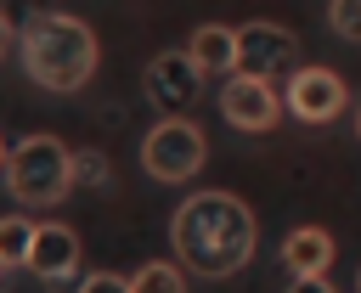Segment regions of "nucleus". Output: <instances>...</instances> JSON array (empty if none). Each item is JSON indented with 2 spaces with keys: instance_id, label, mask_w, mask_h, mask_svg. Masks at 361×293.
Listing matches in <instances>:
<instances>
[{
  "instance_id": "1",
  "label": "nucleus",
  "mask_w": 361,
  "mask_h": 293,
  "mask_svg": "<svg viewBox=\"0 0 361 293\" xmlns=\"http://www.w3.org/2000/svg\"><path fill=\"white\" fill-rule=\"evenodd\" d=\"M254 208L237 192H192L169 220L175 259L192 276H237L254 259Z\"/></svg>"
},
{
  "instance_id": "2",
  "label": "nucleus",
  "mask_w": 361,
  "mask_h": 293,
  "mask_svg": "<svg viewBox=\"0 0 361 293\" xmlns=\"http://www.w3.org/2000/svg\"><path fill=\"white\" fill-rule=\"evenodd\" d=\"M23 73L39 90H79L96 73V34L90 23L68 17V11H34L23 23Z\"/></svg>"
},
{
  "instance_id": "3",
  "label": "nucleus",
  "mask_w": 361,
  "mask_h": 293,
  "mask_svg": "<svg viewBox=\"0 0 361 293\" xmlns=\"http://www.w3.org/2000/svg\"><path fill=\"white\" fill-rule=\"evenodd\" d=\"M6 192L23 203V208H51L73 192V146L62 135H23L11 152H6Z\"/></svg>"
},
{
  "instance_id": "4",
  "label": "nucleus",
  "mask_w": 361,
  "mask_h": 293,
  "mask_svg": "<svg viewBox=\"0 0 361 293\" xmlns=\"http://www.w3.org/2000/svg\"><path fill=\"white\" fill-rule=\"evenodd\" d=\"M203 158H209V141H203V130H197L192 118H180V113L158 118V124L147 130V141H141V169H147L152 180H164V186L192 180V175L203 169Z\"/></svg>"
},
{
  "instance_id": "5",
  "label": "nucleus",
  "mask_w": 361,
  "mask_h": 293,
  "mask_svg": "<svg viewBox=\"0 0 361 293\" xmlns=\"http://www.w3.org/2000/svg\"><path fill=\"white\" fill-rule=\"evenodd\" d=\"M220 113H226V124L259 135V130H276L282 96H276V85L259 79V73H231V79H220Z\"/></svg>"
},
{
  "instance_id": "6",
  "label": "nucleus",
  "mask_w": 361,
  "mask_h": 293,
  "mask_svg": "<svg viewBox=\"0 0 361 293\" xmlns=\"http://www.w3.org/2000/svg\"><path fill=\"white\" fill-rule=\"evenodd\" d=\"M344 101H350V90L333 68H293V79L282 90V107L305 124H333L344 113Z\"/></svg>"
},
{
  "instance_id": "7",
  "label": "nucleus",
  "mask_w": 361,
  "mask_h": 293,
  "mask_svg": "<svg viewBox=\"0 0 361 293\" xmlns=\"http://www.w3.org/2000/svg\"><path fill=\"white\" fill-rule=\"evenodd\" d=\"M293 56H299L293 28H282V23H243L237 28V73L276 79L282 68H293Z\"/></svg>"
},
{
  "instance_id": "8",
  "label": "nucleus",
  "mask_w": 361,
  "mask_h": 293,
  "mask_svg": "<svg viewBox=\"0 0 361 293\" xmlns=\"http://www.w3.org/2000/svg\"><path fill=\"white\" fill-rule=\"evenodd\" d=\"M197 85H203V73H197V62L186 56V51H158L147 68H141V90H147V101L152 107H186L192 96H197Z\"/></svg>"
},
{
  "instance_id": "9",
  "label": "nucleus",
  "mask_w": 361,
  "mask_h": 293,
  "mask_svg": "<svg viewBox=\"0 0 361 293\" xmlns=\"http://www.w3.org/2000/svg\"><path fill=\"white\" fill-rule=\"evenodd\" d=\"M23 265H28L39 282H68V276L79 270V231L62 225V220H39Z\"/></svg>"
},
{
  "instance_id": "10",
  "label": "nucleus",
  "mask_w": 361,
  "mask_h": 293,
  "mask_svg": "<svg viewBox=\"0 0 361 293\" xmlns=\"http://www.w3.org/2000/svg\"><path fill=\"white\" fill-rule=\"evenodd\" d=\"M333 231H322V225H293L288 237H282V270L288 276H327V265H333Z\"/></svg>"
},
{
  "instance_id": "11",
  "label": "nucleus",
  "mask_w": 361,
  "mask_h": 293,
  "mask_svg": "<svg viewBox=\"0 0 361 293\" xmlns=\"http://www.w3.org/2000/svg\"><path fill=\"white\" fill-rule=\"evenodd\" d=\"M186 56L197 62L203 79H231V73H237V28H226V23H203V28L186 39Z\"/></svg>"
},
{
  "instance_id": "12",
  "label": "nucleus",
  "mask_w": 361,
  "mask_h": 293,
  "mask_svg": "<svg viewBox=\"0 0 361 293\" xmlns=\"http://www.w3.org/2000/svg\"><path fill=\"white\" fill-rule=\"evenodd\" d=\"M130 293H186V270L175 259H147L130 276Z\"/></svg>"
},
{
  "instance_id": "13",
  "label": "nucleus",
  "mask_w": 361,
  "mask_h": 293,
  "mask_svg": "<svg viewBox=\"0 0 361 293\" xmlns=\"http://www.w3.org/2000/svg\"><path fill=\"white\" fill-rule=\"evenodd\" d=\"M34 225L39 220H28V214H0V265H23L28 259Z\"/></svg>"
},
{
  "instance_id": "14",
  "label": "nucleus",
  "mask_w": 361,
  "mask_h": 293,
  "mask_svg": "<svg viewBox=\"0 0 361 293\" xmlns=\"http://www.w3.org/2000/svg\"><path fill=\"white\" fill-rule=\"evenodd\" d=\"M107 180H113V163L96 146H79L73 152V186H107Z\"/></svg>"
},
{
  "instance_id": "15",
  "label": "nucleus",
  "mask_w": 361,
  "mask_h": 293,
  "mask_svg": "<svg viewBox=\"0 0 361 293\" xmlns=\"http://www.w3.org/2000/svg\"><path fill=\"white\" fill-rule=\"evenodd\" d=\"M327 23H333L338 39L361 45V0H333V6H327Z\"/></svg>"
},
{
  "instance_id": "16",
  "label": "nucleus",
  "mask_w": 361,
  "mask_h": 293,
  "mask_svg": "<svg viewBox=\"0 0 361 293\" xmlns=\"http://www.w3.org/2000/svg\"><path fill=\"white\" fill-rule=\"evenodd\" d=\"M79 293H130V276H118V270H90V276L79 282Z\"/></svg>"
},
{
  "instance_id": "17",
  "label": "nucleus",
  "mask_w": 361,
  "mask_h": 293,
  "mask_svg": "<svg viewBox=\"0 0 361 293\" xmlns=\"http://www.w3.org/2000/svg\"><path fill=\"white\" fill-rule=\"evenodd\" d=\"M288 293H338V287H333L327 276H293V282H288Z\"/></svg>"
},
{
  "instance_id": "18",
  "label": "nucleus",
  "mask_w": 361,
  "mask_h": 293,
  "mask_svg": "<svg viewBox=\"0 0 361 293\" xmlns=\"http://www.w3.org/2000/svg\"><path fill=\"white\" fill-rule=\"evenodd\" d=\"M11 45H17V28H11V23H6V17H0V56H6V51H11Z\"/></svg>"
},
{
  "instance_id": "19",
  "label": "nucleus",
  "mask_w": 361,
  "mask_h": 293,
  "mask_svg": "<svg viewBox=\"0 0 361 293\" xmlns=\"http://www.w3.org/2000/svg\"><path fill=\"white\" fill-rule=\"evenodd\" d=\"M6 152H11V146H6V135H0V169H6Z\"/></svg>"
},
{
  "instance_id": "20",
  "label": "nucleus",
  "mask_w": 361,
  "mask_h": 293,
  "mask_svg": "<svg viewBox=\"0 0 361 293\" xmlns=\"http://www.w3.org/2000/svg\"><path fill=\"white\" fill-rule=\"evenodd\" d=\"M6 270H11V265H0V293H6Z\"/></svg>"
},
{
  "instance_id": "21",
  "label": "nucleus",
  "mask_w": 361,
  "mask_h": 293,
  "mask_svg": "<svg viewBox=\"0 0 361 293\" xmlns=\"http://www.w3.org/2000/svg\"><path fill=\"white\" fill-rule=\"evenodd\" d=\"M355 135H361V118H355Z\"/></svg>"
},
{
  "instance_id": "22",
  "label": "nucleus",
  "mask_w": 361,
  "mask_h": 293,
  "mask_svg": "<svg viewBox=\"0 0 361 293\" xmlns=\"http://www.w3.org/2000/svg\"><path fill=\"white\" fill-rule=\"evenodd\" d=\"M355 287H361V276H355Z\"/></svg>"
}]
</instances>
